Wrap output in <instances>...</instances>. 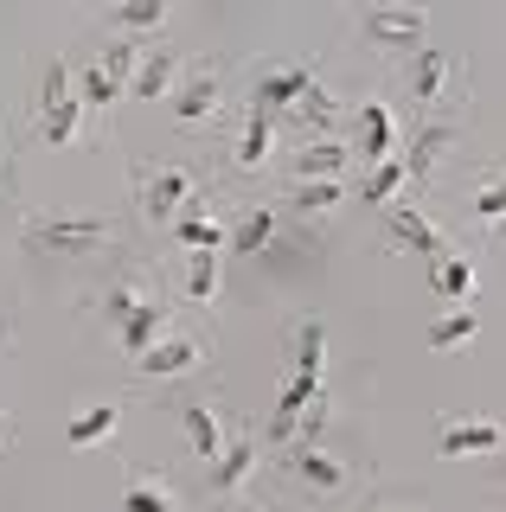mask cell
<instances>
[{
  "label": "cell",
  "instance_id": "cell-17",
  "mask_svg": "<svg viewBox=\"0 0 506 512\" xmlns=\"http://www.w3.org/2000/svg\"><path fill=\"white\" fill-rule=\"evenodd\" d=\"M314 77H321L314 64H276V71H257V77H250V90H244V109H263V116L282 122V109H289Z\"/></svg>",
  "mask_w": 506,
  "mask_h": 512
},
{
  "label": "cell",
  "instance_id": "cell-2",
  "mask_svg": "<svg viewBox=\"0 0 506 512\" xmlns=\"http://www.w3.org/2000/svg\"><path fill=\"white\" fill-rule=\"evenodd\" d=\"M129 192H135V224L141 231H161V237H167V224L180 212H212L218 205V180H212L205 160H167V167L135 160Z\"/></svg>",
  "mask_w": 506,
  "mask_h": 512
},
{
  "label": "cell",
  "instance_id": "cell-5",
  "mask_svg": "<svg viewBox=\"0 0 506 512\" xmlns=\"http://www.w3.org/2000/svg\"><path fill=\"white\" fill-rule=\"evenodd\" d=\"M398 96H404L410 122H436V116H455V122H462V103H468V64L455 58V52H436V45H423V52L410 58Z\"/></svg>",
  "mask_w": 506,
  "mask_h": 512
},
{
  "label": "cell",
  "instance_id": "cell-15",
  "mask_svg": "<svg viewBox=\"0 0 506 512\" xmlns=\"http://www.w3.org/2000/svg\"><path fill=\"white\" fill-rule=\"evenodd\" d=\"M346 148H353V167L359 173L398 154V122H391V103H385V96H366V103L353 109V141H346Z\"/></svg>",
  "mask_w": 506,
  "mask_h": 512
},
{
  "label": "cell",
  "instance_id": "cell-20",
  "mask_svg": "<svg viewBox=\"0 0 506 512\" xmlns=\"http://www.w3.org/2000/svg\"><path fill=\"white\" fill-rule=\"evenodd\" d=\"M500 423L494 416H442L436 423V455L462 461V455H500Z\"/></svg>",
  "mask_w": 506,
  "mask_h": 512
},
{
  "label": "cell",
  "instance_id": "cell-12",
  "mask_svg": "<svg viewBox=\"0 0 506 512\" xmlns=\"http://www.w3.org/2000/svg\"><path fill=\"white\" fill-rule=\"evenodd\" d=\"M257 474H263V442H257L250 423H237L225 436V448H218V461H205V500H212V506H237Z\"/></svg>",
  "mask_w": 506,
  "mask_h": 512
},
{
  "label": "cell",
  "instance_id": "cell-26",
  "mask_svg": "<svg viewBox=\"0 0 506 512\" xmlns=\"http://www.w3.org/2000/svg\"><path fill=\"white\" fill-rule=\"evenodd\" d=\"M180 429H186V442H193V455L199 461H218V448H225V416L212 410V397H186L180 404Z\"/></svg>",
  "mask_w": 506,
  "mask_h": 512
},
{
  "label": "cell",
  "instance_id": "cell-30",
  "mask_svg": "<svg viewBox=\"0 0 506 512\" xmlns=\"http://www.w3.org/2000/svg\"><path fill=\"white\" fill-rule=\"evenodd\" d=\"M398 192H404V160L391 154V160H378V167H366V173H359L353 199H359V205H378V212H385V205L398 199Z\"/></svg>",
  "mask_w": 506,
  "mask_h": 512
},
{
  "label": "cell",
  "instance_id": "cell-35",
  "mask_svg": "<svg viewBox=\"0 0 506 512\" xmlns=\"http://www.w3.org/2000/svg\"><path fill=\"white\" fill-rule=\"evenodd\" d=\"M0 340H7V320H0Z\"/></svg>",
  "mask_w": 506,
  "mask_h": 512
},
{
  "label": "cell",
  "instance_id": "cell-24",
  "mask_svg": "<svg viewBox=\"0 0 506 512\" xmlns=\"http://www.w3.org/2000/svg\"><path fill=\"white\" fill-rule=\"evenodd\" d=\"M289 378H308V384H327V320H289Z\"/></svg>",
  "mask_w": 506,
  "mask_h": 512
},
{
  "label": "cell",
  "instance_id": "cell-27",
  "mask_svg": "<svg viewBox=\"0 0 506 512\" xmlns=\"http://www.w3.org/2000/svg\"><path fill=\"white\" fill-rule=\"evenodd\" d=\"M122 410H129L122 397H109V404H84V410L65 423V442H71V448H97V442H109V436L122 429Z\"/></svg>",
  "mask_w": 506,
  "mask_h": 512
},
{
  "label": "cell",
  "instance_id": "cell-34",
  "mask_svg": "<svg viewBox=\"0 0 506 512\" xmlns=\"http://www.w3.org/2000/svg\"><path fill=\"white\" fill-rule=\"evenodd\" d=\"M353 512H391V506H378V500H359V506H353Z\"/></svg>",
  "mask_w": 506,
  "mask_h": 512
},
{
  "label": "cell",
  "instance_id": "cell-14",
  "mask_svg": "<svg viewBox=\"0 0 506 512\" xmlns=\"http://www.w3.org/2000/svg\"><path fill=\"white\" fill-rule=\"evenodd\" d=\"M167 295H180L186 308H212L225 295V256L218 250H180V263H161Z\"/></svg>",
  "mask_w": 506,
  "mask_h": 512
},
{
  "label": "cell",
  "instance_id": "cell-28",
  "mask_svg": "<svg viewBox=\"0 0 506 512\" xmlns=\"http://www.w3.org/2000/svg\"><path fill=\"white\" fill-rule=\"evenodd\" d=\"M430 288H436L442 301H455V308H468L474 288H481V276H474V263H468L462 250H449V256H436V263H430Z\"/></svg>",
  "mask_w": 506,
  "mask_h": 512
},
{
  "label": "cell",
  "instance_id": "cell-7",
  "mask_svg": "<svg viewBox=\"0 0 506 512\" xmlns=\"http://www.w3.org/2000/svg\"><path fill=\"white\" fill-rule=\"evenodd\" d=\"M231 90H237V64L231 58H193L173 84V122L180 128H218L231 116Z\"/></svg>",
  "mask_w": 506,
  "mask_h": 512
},
{
  "label": "cell",
  "instance_id": "cell-3",
  "mask_svg": "<svg viewBox=\"0 0 506 512\" xmlns=\"http://www.w3.org/2000/svg\"><path fill=\"white\" fill-rule=\"evenodd\" d=\"M276 474L295 500H314V506H359V487H366L359 461H346L340 448H327V442L276 448Z\"/></svg>",
  "mask_w": 506,
  "mask_h": 512
},
{
  "label": "cell",
  "instance_id": "cell-29",
  "mask_svg": "<svg viewBox=\"0 0 506 512\" xmlns=\"http://www.w3.org/2000/svg\"><path fill=\"white\" fill-rule=\"evenodd\" d=\"M167 237L180 250H225V218L218 212H180L167 224Z\"/></svg>",
  "mask_w": 506,
  "mask_h": 512
},
{
  "label": "cell",
  "instance_id": "cell-31",
  "mask_svg": "<svg viewBox=\"0 0 506 512\" xmlns=\"http://www.w3.org/2000/svg\"><path fill=\"white\" fill-rule=\"evenodd\" d=\"M474 333H481V314H474V308H449V314H436L430 327H423V346L449 352V346H468Z\"/></svg>",
  "mask_w": 506,
  "mask_h": 512
},
{
  "label": "cell",
  "instance_id": "cell-21",
  "mask_svg": "<svg viewBox=\"0 0 506 512\" xmlns=\"http://www.w3.org/2000/svg\"><path fill=\"white\" fill-rule=\"evenodd\" d=\"M180 71H186V52H180L173 39H154L148 52H141L135 77H129V96H135V103H154V96H173V84H180Z\"/></svg>",
  "mask_w": 506,
  "mask_h": 512
},
{
  "label": "cell",
  "instance_id": "cell-22",
  "mask_svg": "<svg viewBox=\"0 0 506 512\" xmlns=\"http://www.w3.org/2000/svg\"><path fill=\"white\" fill-rule=\"evenodd\" d=\"M282 122H289L295 135H340V122H346V103H340V96L321 84V77H314V84H308L302 96H295L289 109H282Z\"/></svg>",
  "mask_w": 506,
  "mask_h": 512
},
{
  "label": "cell",
  "instance_id": "cell-8",
  "mask_svg": "<svg viewBox=\"0 0 506 512\" xmlns=\"http://www.w3.org/2000/svg\"><path fill=\"white\" fill-rule=\"evenodd\" d=\"M33 128H39L45 148H71V141L90 135V109L77 103V90H71V52H58L45 64L39 96H33Z\"/></svg>",
  "mask_w": 506,
  "mask_h": 512
},
{
  "label": "cell",
  "instance_id": "cell-6",
  "mask_svg": "<svg viewBox=\"0 0 506 512\" xmlns=\"http://www.w3.org/2000/svg\"><path fill=\"white\" fill-rule=\"evenodd\" d=\"M20 244L33 256H129V224L122 218H26L20 224Z\"/></svg>",
  "mask_w": 506,
  "mask_h": 512
},
{
  "label": "cell",
  "instance_id": "cell-19",
  "mask_svg": "<svg viewBox=\"0 0 506 512\" xmlns=\"http://www.w3.org/2000/svg\"><path fill=\"white\" fill-rule=\"evenodd\" d=\"M231 212H237V224L225 231V250L231 256H263L282 237V212H276L270 199H237Z\"/></svg>",
  "mask_w": 506,
  "mask_h": 512
},
{
  "label": "cell",
  "instance_id": "cell-23",
  "mask_svg": "<svg viewBox=\"0 0 506 512\" xmlns=\"http://www.w3.org/2000/svg\"><path fill=\"white\" fill-rule=\"evenodd\" d=\"M385 231H391V244H404V250L430 256V263H436V256H449V250H455L449 237H442L436 224L417 212V205H404V199H391V205H385Z\"/></svg>",
  "mask_w": 506,
  "mask_h": 512
},
{
  "label": "cell",
  "instance_id": "cell-10",
  "mask_svg": "<svg viewBox=\"0 0 506 512\" xmlns=\"http://www.w3.org/2000/svg\"><path fill=\"white\" fill-rule=\"evenodd\" d=\"M205 359H212V333L205 327H167L161 340L129 365V378L135 384H180V378L205 372Z\"/></svg>",
  "mask_w": 506,
  "mask_h": 512
},
{
  "label": "cell",
  "instance_id": "cell-25",
  "mask_svg": "<svg viewBox=\"0 0 506 512\" xmlns=\"http://www.w3.org/2000/svg\"><path fill=\"white\" fill-rule=\"evenodd\" d=\"M116 512H186L180 487H173L167 474H148V468H129V480H122V506Z\"/></svg>",
  "mask_w": 506,
  "mask_h": 512
},
{
  "label": "cell",
  "instance_id": "cell-11",
  "mask_svg": "<svg viewBox=\"0 0 506 512\" xmlns=\"http://www.w3.org/2000/svg\"><path fill=\"white\" fill-rule=\"evenodd\" d=\"M353 32L385 64H398V58H417L423 45H430V13H423V7H359Z\"/></svg>",
  "mask_w": 506,
  "mask_h": 512
},
{
  "label": "cell",
  "instance_id": "cell-4",
  "mask_svg": "<svg viewBox=\"0 0 506 512\" xmlns=\"http://www.w3.org/2000/svg\"><path fill=\"white\" fill-rule=\"evenodd\" d=\"M205 167H212L218 186H257L263 173L276 167V116L237 103L231 116L212 128V160H205Z\"/></svg>",
  "mask_w": 506,
  "mask_h": 512
},
{
  "label": "cell",
  "instance_id": "cell-13",
  "mask_svg": "<svg viewBox=\"0 0 506 512\" xmlns=\"http://www.w3.org/2000/svg\"><path fill=\"white\" fill-rule=\"evenodd\" d=\"M353 199V186L346 180H282L276 192V212L282 218H295V224H314V231H334V218H340V205Z\"/></svg>",
  "mask_w": 506,
  "mask_h": 512
},
{
  "label": "cell",
  "instance_id": "cell-18",
  "mask_svg": "<svg viewBox=\"0 0 506 512\" xmlns=\"http://www.w3.org/2000/svg\"><path fill=\"white\" fill-rule=\"evenodd\" d=\"M353 173V148L346 135H302L289 154V180H346Z\"/></svg>",
  "mask_w": 506,
  "mask_h": 512
},
{
  "label": "cell",
  "instance_id": "cell-1",
  "mask_svg": "<svg viewBox=\"0 0 506 512\" xmlns=\"http://www.w3.org/2000/svg\"><path fill=\"white\" fill-rule=\"evenodd\" d=\"M97 308L103 320L116 327V340H122V359H141L161 333L173 327V295H167V276H154V269H141V263H122L116 276H109V288L97 295Z\"/></svg>",
  "mask_w": 506,
  "mask_h": 512
},
{
  "label": "cell",
  "instance_id": "cell-16",
  "mask_svg": "<svg viewBox=\"0 0 506 512\" xmlns=\"http://www.w3.org/2000/svg\"><path fill=\"white\" fill-rule=\"evenodd\" d=\"M173 26V7L167 0H122V7H109L97 20V39H129V45H154L167 39Z\"/></svg>",
  "mask_w": 506,
  "mask_h": 512
},
{
  "label": "cell",
  "instance_id": "cell-9",
  "mask_svg": "<svg viewBox=\"0 0 506 512\" xmlns=\"http://www.w3.org/2000/svg\"><path fill=\"white\" fill-rule=\"evenodd\" d=\"M462 148V122L455 116H436V122H410L404 128V148H398V160H404V192L398 199L404 205H417L423 192L436 186V173L449 167V154Z\"/></svg>",
  "mask_w": 506,
  "mask_h": 512
},
{
  "label": "cell",
  "instance_id": "cell-33",
  "mask_svg": "<svg viewBox=\"0 0 506 512\" xmlns=\"http://www.w3.org/2000/svg\"><path fill=\"white\" fill-rule=\"evenodd\" d=\"M0 186L13 192V148H7V135H0Z\"/></svg>",
  "mask_w": 506,
  "mask_h": 512
},
{
  "label": "cell",
  "instance_id": "cell-32",
  "mask_svg": "<svg viewBox=\"0 0 506 512\" xmlns=\"http://www.w3.org/2000/svg\"><path fill=\"white\" fill-rule=\"evenodd\" d=\"M500 205H506V199H500V173L487 167L481 180H474V199H468V212L481 218V224H500Z\"/></svg>",
  "mask_w": 506,
  "mask_h": 512
}]
</instances>
